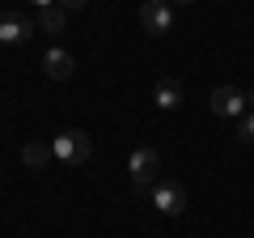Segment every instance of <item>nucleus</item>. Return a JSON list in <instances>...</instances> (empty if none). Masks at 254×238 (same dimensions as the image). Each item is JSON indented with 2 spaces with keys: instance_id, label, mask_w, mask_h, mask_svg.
<instances>
[{
  "instance_id": "f257e3e1",
  "label": "nucleus",
  "mask_w": 254,
  "mask_h": 238,
  "mask_svg": "<svg viewBox=\"0 0 254 238\" xmlns=\"http://www.w3.org/2000/svg\"><path fill=\"white\" fill-rule=\"evenodd\" d=\"M127 170H131L136 196H148L157 183H161V179H157V174H161V153H157V149H136L131 162H127Z\"/></svg>"
},
{
  "instance_id": "f03ea898",
  "label": "nucleus",
  "mask_w": 254,
  "mask_h": 238,
  "mask_svg": "<svg viewBox=\"0 0 254 238\" xmlns=\"http://www.w3.org/2000/svg\"><path fill=\"white\" fill-rule=\"evenodd\" d=\"M51 153H55V162H64V166H81V162H89L93 140L85 136V132H60V136L51 140Z\"/></svg>"
},
{
  "instance_id": "7ed1b4c3",
  "label": "nucleus",
  "mask_w": 254,
  "mask_h": 238,
  "mask_svg": "<svg viewBox=\"0 0 254 238\" xmlns=\"http://www.w3.org/2000/svg\"><path fill=\"white\" fill-rule=\"evenodd\" d=\"M34 30H38V21H30L26 13L0 9V47H4V43H30Z\"/></svg>"
},
{
  "instance_id": "20e7f679",
  "label": "nucleus",
  "mask_w": 254,
  "mask_h": 238,
  "mask_svg": "<svg viewBox=\"0 0 254 238\" xmlns=\"http://www.w3.org/2000/svg\"><path fill=\"white\" fill-rule=\"evenodd\" d=\"M208 102H212V115H225V119H242L246 111V94L237 90V85H216V90L208 94Z\"/></svg>"
},
{
  "instance_id": "39448f33",
  "label": "nucleus",
  "mask_w": 254,
  "mask_h": 238,
  "mask_svg": "<svg viewBox=\"0 0 254 238\" xmlns=\"http://www.w3.org/2000/svg\"><path fill=\"white\" fill-rule=\"evenodd\" d=\"M140 26H144V34H170V26H174L170 0H144L140 4Z\"/></svg>"
},
{
  "instance_id": "423d86ee",
  "label": "nucleus",
  "mask_w": 254,
  "mask_h": 238,
  "mask_svg": "<svg viewBox=\"0 0 254 238\" xmlns=\"http://www.w3.org/2000/svg\"><path fill=\"white\" fill-rule=\"evenodd\" d=\"M148 204H153L157 213H165V217H178V213L187 209V192H182L178 183H157L153 192H148Z\"/></svg>"
},
{
  "instance_id": "0eeeda50",
  "label": "nucleus",
  "mask_w": 254,
  "mask_h": 238,
  "mask_svg": "<svg viewBox=\"0 0 254 238\" xmlns=\"http://www.w3.org/2000/svg\"><path fill=\"white\" fill-rule=\"evenodd\" d=\"M43 73L51 77V81H68V77L76 73V55L68 51V47H51V51L43 55Z\"/></svg>"
},
{
  "instance_id": "6e6552de",
  "label": "nucleus",
  "mask_w": 254,
  "mask_h": 238,
  "mask_svg": "<svg viewBox=\"0 0 254 238\" xmlns=\"http://www.w3.org/2000/svg\"><path fill=\"white\" fill-rule=\"evenodd\" d=\"M178 102H182V85H178V81H170V77L157 81V90H153V107H157V111H174Z\"/></svg>"
},
{
  "instance_id": "1a4fd4ad",
  "label": "nucleus",
  "mask_w": 254,
  "mask_h": 238,
  "mask_svg": "<svg viewBox=\"0 0 254 238\" xmlns=\"http://www.w3.org/2000/svg\"><path fill=\"white\" fill-rule=\"evenodd\" d=\"M21 162H26L30 170H43V166L55 162V153H51V145H43V140H30V145L21 149Z\"/></svg>"
},
{
  "instance_id": "9d476101",
  "label": "nucleus",
  "mask_w": 254,
  "mask_h": 238,
  "mask_svg": "<svg viewBox=\"0 0 254 238\" xmlns=\"http://www.w3.org/2000/svg\"><path fill=\"white\" fill-rule=\"evenodd\" d=\"M64 21H68V9H60V4H51V9H38V26H43L47 34H60Z\"/></svg>"
},
{
  "instance_id": "9b49d317",
  "label": "nucleus",
  "mask_w": 254,
  "mask_h": 238,
  "mask_svg": "<svg viewBox=\"0 0 254 238\" xmlns=\"http://www.w3.org/2000/svg\"><path fill=\"white\" fill-rule=\"evenodd\" d=\"M237 136L246 140V145H254V111H246L242 123H237Z\"/></svg>"
},
{
  "instance_id": "f8f14e48",
  "label": "nucleus",
  "mask_w": 254,
  "mask_h": 238,
  "mask_svg": "<svg viewBox=\"0 0 254 238\" xmlns=\"http://www.w3.org/2000/svg\"><path fill=\"white\" fill-rule=\"evenodd\" d=\"M55 4H60V9H85L89 0H55Z\"/></svg>"
},
{
  "instance_id": "ddd939ff",
  "label": "nucleus",
  "mask_w": 254,
  "mask_h": 238,
  "mask_svg": "<svg viewBox=\"0 0 254 238\" xmlns=\"http://www.w3.org/2000/svg\"><path fill=\"white\" fill-rule=\"evenodd\" d=\"M30 4H38V9H51V4H55V0H30Z\"/></svg>"
},
{
  "instance_id": "4468645a",
  "label": "nucleus",
  "mask_w": 254,
  "mask_h": 238,
  "mask_svg": "<svg viewBox=\"0 0 254 238\" xmlns=\"http://www.w3.org/2000/svg\"><path fill=\"white\" fill-rule=\"evenodd\" d=\"M246 107H250V111H254V85H250V94H246Z\"/></svg>"
},
{
  "instance_id": "2eb2a0df",
  "label": "nucleus",
  "mask_w": 254,
  "mask_h": 238,
  "mask_svg": "<svg viewBox=\"0 0 254 238\" xmlns=\"http://www.w3.org/2000/svg\"><path fill=\"white\" fill-rule=\"evenodd\" d=\"M178 4H195V0H178Z\"/></svg>"
}]
</instances>
